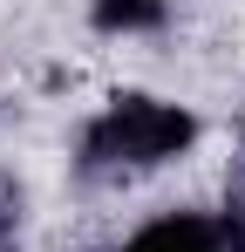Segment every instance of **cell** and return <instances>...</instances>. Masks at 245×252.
Listing matches in <instances>:
<instances>
[{
    "mask_svg": "<svg viewBox=\"0 0 245 252\" xmlns=\"http://www.w3.org/2000/svg\"><path fill=\"white\" fill-rule=\"evenodd\" d=\"M198 136H204V123L191 102L150 95V89H122L75 129V170L82 177H109V184L157 177V170L184 164L198 150Z\"/></svg>",
    "mask_w": 245,
    "mask_h": 252,
    "instance_id": "obj_1",
    "label": "cell"
},
{
    "mask_svg": "<svg viewBox=\"0 0 245 252\" xmlns=\"http://www.w3.org/2000/svg\"><path fill=\"white\" fill-rule=\"evenodd\" d=\"M116 252H245V211L239 205H163L136 218L116 239Z\"/></svg>",
    "mask_w": 245,
    "mask_h": 252,
    "instance_id": "obj_2",
    "label": "cell"
},
{
    "mask_svg": "<svg viewBox=\"0 0 245 252\" xmlns=\"http://www.w3.org/2000/svg\"><path fill=\"white\" fill-rule=\"evenodd\" d=\"M82 14L102 41H157L177 14V0H82Z\"/></svg>",
    "mask_w": 245,
    "mask_h": 252,
    "instance_id": "obj_3",
    "label": "cell"
},
{
    "mask_svg": "<svg viewBox=\"0 0 245 252\" xmlns=\"http://www.w3.org/2000/svg\"><path fill=\"white\" fill-rule=\"evenodd\" d=\"M0 252H21V218L0 205Z\"/></svg>",
    "mask_w": 245,
    "mask_h": 252,
    "instance_id": "obj_4",
    "label": "cell"
}]
</instances>
